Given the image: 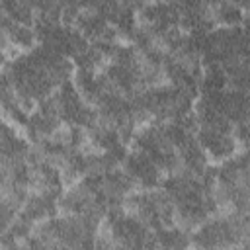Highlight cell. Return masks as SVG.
<instances>
[{"label": "cell", "instance_id": "obj_1", "mask_svg": "<svg viewBox=\"0 0 250 250\" xmlns=\"http://www.w3.org/2000/svg\"><path fill=\"white\" fill-rule=\"evenodd\" d=\"M121 170L129 176V180L133 182L137 191H146V189H154L162 186V170L158 168V164L146 156L145 152L133 148L131 152H127Z\"/></svg>", "mask_w": 250, "mask_h": 250}, {"label": "cell", "instance_id": "obj_2", "mask_svg": "<svg viewBox=\"0 0 250 250\" xmlns=\"http://www.w3.org/2000/svg\"><path fill=\"white\" fill-rule=\"evenodd\" d=\"M197 141L205 154L215 160L232 158L238 146V141L234 137V125H199Z\"/></svg>", "mask_w": 250, "mask_h": 250}, {"label": "cell", "instance_id": "obj_3", "mask_svg": "<svg viewBox=\"0 0 250 250\" xmlns=\"http://www.w3.org/2000/svg\"><path fill=\"white\" fill-rule=\"evenodd\" d=\"M154 242H156V250H189L191 248L189 232H186L178 227L156 229Z\"/></svg>", "mask_w": 250, "mask_h": 250}]
</instances>
